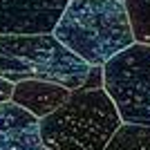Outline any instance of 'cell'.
Returning <instances> with one entry per match:
<instances>
[{"label":"cell","mask_w":150,"mask_h":150,"mask_svg":"<svg viewBox=\"0 0 150 150\" xmlns=\"http://www.w3.org/2000/svg\"><path fill=\"white\" fill-rule=\"evenodd\" d=\"M0 150H43L38 119L11 101L0 103Z\"/></svg>","instance_id":"6"},{"label":"cell","mask_w":150,"mask_h":150,"mask_svg":"<svg viewBox=\"0 0 150 150\" xmlns=\"http://www.w3.org/2000/svg\"><path fill=\"white\" fill-rule=\"evenodd\" d=\"M72 90L56 85V83L47 81H23L13 85L11 103L23 108L31 117H36L38 121L50 117L52 112H56L58 108L69 99Z\"/></svg>","instance_id":"7"},{"label":"cell","mask_w":150,"mask_h":150,"mask_svg":"<svg viewBox=\"0 0 150 150\" xmlns=\"http://www.w3.org/2000/svg\"><path fill=\"white\" fill-rule=\"evenodd\" d=\"M121 2H125V0H121Z\"/></svg>","instance_id":"12"},{"label":"cell","mask_w":150,"mask_h":150,"mask_svg":"<svg viewBox=\"0 0 150 150\" xmlns=\"http://www.w3.org/2000/svg\"><path fill=\"white\" fill-rule=\"evenodd\" d=\"M79 90H103V67L101 65H94L90 67V74L83 83V88Z\"/></svg>","instance_id":"10"},{"label":"cell","mask_w":150,"mask_h":150,"mask_svg":"<svg viewBox=\"0 0 150 150\" xmlns=\"http://www.w3.org/2000/svg\"><path fill=\"white\" fill-rule=\"evenodd\" d=\"M11 94H13V83L5 81L0 76V103H9L11 101Z\"/></svg>","instance_id":"11"},{"label":"cell","mask_w":150,"mask_h":150,"mask_svg":"<svg viewBox=\"0 0 150 150\" xmlns=\"http://www.w3.org/2000/svg\"><path fill=\"white\" fill-rule=\"evenodd\" d=\"M134 43L150 45V0H125Z\"/></svg>","instance_id":"9"},{"label":"cell","mask_w":150,"mask_h":150,"mask_svg":"<svg viewBox=\"0 0 150 150\" xmlns=\"http://www.w3.org/2000/svg\"><path fill=\"white\" fill-rule=\"evenodd\" d=\"M90 74V65L72 54L54 34L0 36V76L9 83L47 81L79 90Z\"/></svg>","instance_id":"3"},{"label":"cell","mask_w":150,"mask_h":150,"mask_svg":"<svg viewBox=\"0 0 150 150\" xmlns=\"http://www.w3.org/2000/svg\"><path fill=\"white\" fill-rule=\"evenodd\" d=\"M103 90L121 123L150 128V45L134 43L103 65Z\"/></svg>","instance_id":"4"},{"label":"cell","mask_w":150,"mask_h":150,"mask_svg":"<svg viewBox=\"0 0 150 150\" xmlns=\"http://www.w3.org/2000/svg\"><path fill=\"white\" fill-rule=\"evenodd\" d=\"M43 150H45V148H43Z\"/></svg>","instance_id":"13"},{"label":"cell","mask_w":150,"mask_h":150,"mask_svg":"<svg viewBox=\"0 0 150 150\" xmlns=\"http://www.w3.org/2000/svg\"><path fill=\"white\" fill-rule=\"evenodd\" d=\"M69 0H0V36L54 34Z\"/></svg>","instance_id":"5"},{"label":"cell","mask_w":150,"mask_h":150,"mask_svg":"<svg viewBox=\"0 0 150 150\" xmlns=\"http://www.w3.org/2000/svg\"><path fill=\"white\" fill-rule=\"evenodd\" d=\"M105 150H150V128L123 123Z\"/></svg>","instance_id":"8"},{"label":"cell","mask_w":150,"mask_h":150,"mask_svg":"<svg viewBox=\"0 0 150 150\" xmlns=\"http://www.w3.org/2000/svg\"><path fill=\"white\" fill-rule=\"evenodd\" d=\"M54 36L90 67H103L134 45L128 9L121 0H69Z\"/></svg>","instance_id":"1"},{"label":"cell","mask_w":150,"mask_h":150,"mask_svg":"<svg viewBox=\"0 0 150 150\" xmlns=\"http://www.w3.org/2000/svg\"><path fill=\"white\" fill-rule=\"evenodd\" d=\"M121 125L105 90H72L56 112L38 121L45 150H105Z\"/></svg>","instance_id":"2"}]
</instances>
